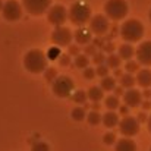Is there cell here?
Listing matches in <instances>:
<instances>
[{
	"mask_svg": "<svg viewBox=\"0 0 151 151\" xmlns=\"http://www.w3.org/2000/svg\"><path fill=\"white\" fill-rule=\"evenodd\" d=\"M141 100H142V94L138 90H135V88H131V90L125 91V94H123V101H125V104L128 107H137V106H139Z\"/></svg>",
	"mask_w": 151,
	"mask_h": 151,
	"instance_id": "obj_13",
	"label": "cell"
},
{
	"mask_svg": "<svg viewBox=\"0 0 151 151\" xmlns=\"http://www.w3.org/2000/svg\"><path fill=\"white\" fill-rule=\"evenodd\" d=\"M145 120H147V114L141 111V113L138 114V122H145Z\"/></svg>",
	"mask_w": 151,
	"mask_h": 151,
	"instance_id": "obj_39",
	"label": "cell"
},
{
	"mask_svg": "<svg viewBox=\"0 0 151 151\" xmlns=\"http://www.w3.org/2000/svg\"><path fill=\"white\" fill-rule=\"evenodd\" d=\"M138 63L144 66H151V41H144L135 51Z\"/></svg>",
	"mask_w": 151,
	"mask_h": 151,
	"instance_id": "obj_12",
	"label": "cell"
},
{
	"mask_svg": "<svg viewBox=\"0 0 151 151\" xmlns=\"http://www.w3.org/2000/svg\"><path fill=\"white\" fill-rule=\"evenodd\" d=\"M104 50L111 51V50H113V46H111V44H106V47H104Z\"/></svg>",
	"mask_w": 151,
	"mask_h": 151,
	"instance_id": "obj_42",
	"label": "cell"
},
{
	"mask_svg": "<svg viewBox=\"0 0 151 151\" xmlns=\"http://www.w3.org/2000/svg\"><path fill=\"white\" fill-rule=\"evenodd\" d=\"M87 96H88V99L91 101H94V103H97V101H100L103 99V90H101V87H91L90 90H88V93H87Z\"/></svg>",
	"mask_w": 151,
	"mask_h": 151,
	"instance_id": "obj_20",
	"label": "cell"
},
{
	"mask_svg": "<svg viewBox=\"0 0 151 151\" xmlns=\"http://www.w3.org/2000/svg\"><path fill=\"white\" fill-rule=\"evenodd\" d=\"M88 99V96H87V93H84V91H76V93H73V96H72V100L75 101V103H78V104H85V101Z\"/></svg>",
	"mask_w": 151,
	"mask_h": 151,
	"instance_id": "obj_27",
	"label": "cell"
},
{
	"mask_svg": "<svg viewBox=\"0 0 151 151\" xmlns=\"http://www.w3.org/2000/svg\"><path fill=\"white\" fill-rule=\"evenodd\" d=\"M116 76H122V72L120 70H116Z\"/></svg>",
	"mask_w": 151,
	"mask_h": 151,
	"instance_id": "obj_45",
	"label": "cell"
},
{
	"mask_svg": "<svg viewBox=\"0 0 151 151\" xmlns=\"http://www.w3.org/2000/svg\"><path fill=\"white\" fill-rule=\"evenodd\" d=\"M109 29V19L104 15H96L90 19V31L97 34V35H103L106 34Z\"/></svg>",
	"mask_w": 151,
	"mask_h": 151,
	"instance_id": "obj_11",
	"label": "cell"
},
{
	"mask_svg": "<svg viewBox=\"0 0 151 151\" xmlns=\"http://www.w3.org/2000/svg\"><path fill=\"white\" fill-rule=\"evenodd\" d=\"M1 13L4 16V19L7 21H18L22 16V6L16 1V0H9L3 4Z\"/></svg>",
	"mask_w": 151,
	"mask_h": 151,
	"instance_id": "obj_9",
	"label": "cell"
},
{
	"mask_svg": "<svg viewBox=\"0 0 151 151\" xmlns=\"http://www.w3.org/2000/svg\"><path fill=\"white\" fill-rule=\"evenodd\" d=\"M114 151H137V144L129 138H122L116 142Z\"/></svg>",
	"mask_w": 151,
	"mask_h": 151,
	"instance_id": "obj_16",
	"label": "cell"
},
{
	"mask_svg": "<svg viewBox=\"0 0 151 151\" xmlns=\"http://www.w3.org/2000/svg\"><path fill=\"white\" fill-rule=\"evenodd\" d=\"M87 120H88L90 125H99L101 120H103V116H101L99 111L91 110L90 113H87Z\"/></svg>",
	"mask_w": 151,
	"mask_h": 151,
	"instance_id": "obj_25",
	"label": "cell"
},
{
	"mask_svg": "<svg viewBox=\"0 0 151 151\" xmlns=\"http://www.w3.org/2000/svg\"><path fill=\"white\" fill-rule=\"evenodd\" d=\"M106 15L113 21H120L128 15V3L125 0H107L104 4Z\"/></svg>",
	"mask_w": 151,
	"mask_h": 151,
	"instance_id": "obj_4",
	"label": "cell"
},
{
	"mask_svg": "<svg viewBox=\"0 0 151 151\" xmlns=\"http://www.w3.org/2000/svg\"><path fill=\"white\" fill-rule=\"evenodd\" d=\"M104 104H106V107L110 110V111H113V110H116L119 106H120V103H119V99L116 97V96H109L106 100H104Z\"/></svg>",
	"mask_w": 151,
	"mask_h": 151,
	"instance_id": "obj_26",
	"label": "cell"
},
{
	"mask_svg": "<svg viewBox=\"0 0 151 151\" xmlns=\"http://www.w3.org/2000/svg\"><path fill=\"white\" fill-rule=\"evenodd\" d=\"M144 97H145V99H150L151 97V91L150 90H145V91H144Z\"/></svg>",
	"mask_w": 151,
	"mask_h": 151,
	"instance_id": "obj_41",
	"label": "cell"
},
{
	"mask_svg": "<svg viewBox=\"0 0 151 151\" xmlns=\"http://www.w3.org/2000/svg\"><path fill=\"white\" fill-rule=\"evenodd\" d=\"M137 82L139 87L142 88H148L151 87V70L150 69H142L138 72L137 75Z\"/></svg>",
	"mask_w": 151,
	"mask_h": 151,
	"instance_id": "obj_14",
	"label": "cell"
},
{
	"mask_svg": "<svg viewBox=\"0 0 151 151\" xmlns=\"http://www.w3.org/2000/svg\"><path fill=\"white\" fill-rule=\"evenodd\" d=\"M75 40H76L78 44H82V46L88 44V43L91 41V31L87 29V28H79V29H76V32H75Z\"/></svg>",
	"mask_w": 151,
	"mask_h": 151,
	"instance_id": "obj_15",
	"label": "cell"
},
{
	"mask_svg": "<svg viewBox=\"0 0 151 151\" xmlns=\"http://www.w3.org/2000/svg\"><path fill=\"white\" fill-rule=\"evenodd\" d=\"M142 109H151V101H148V100H145L144 103H142Z\"/></svg>",
	"mask_w": 151,
	"mask_h": 151,
	"instance_id": "obj_40",
	"label": "cell"
},
{
	"mask_svg": "<svg viewBox=\"0 0 151 151\" xmlns=\"http://www.w3.org/2000/svg\"><path fill=\"white\" fill-rule=\"evenodd\" d=\"M56 78H57V76H56V69H54V68H49V69L46 70V79L53 84V81H54Z\"/></svg>",
	"mask_w": 151,
	"mask_h": 151,
	"instance_id": "obj_33",
	"label": "cell"
},
{
	"mask_svg": "<svg viewBox=\"0 0 151 151\" xmlns=\"http://www.w3.org/2000/svg\"><path fill=\"white\" fill-rule=\"evenodd\" d=\"M51 41L53 44L62 47V46H69L72 41V32L66 27H56L54 31L51 32Z\"/></svg>",
	"mask_w": 151,
	"mask_h": 151,
	"instance_id": "obj_8",
	"label": "cell"
},
{
	"mask_svg": "<svg viewBox=\"0 0 151 151\" xmlns=\"http://www.w3.org/2000/svg\"><path fill=\"white\" fill-rule=\"evenodd\" d=\"M51 88H53V93H54L56 97H59V99H66V97H69L70 93L73 91V81H72L69 76H66V75H60V76H57V78L53 81Z\"/></svg>",
	"mask_w": 151,
	"mask_h": 151,
	"instance_id": "obj_5",
	"label": "cell"
},
{
	"mask_svg": "<svg viewBox=\"0 0 151 151\" xmlns=\"http://www.w3.org/2000/svg\"><path fill=\"white\" fill-rule=\"evenodd\" d=\"M69 54L78 56V54H79V49H78L76 46H69Z\"/></svg>",
	"mask_w": 151,
	"mask_h": 151,
	"instance_id": "obj_36",
	"label": "cell"
},
{
	"mask_svg": "<svg viewBox=\"0 0 151 151\" xmlns=\"http://www.w3.org/2000/svg\"><path fill=\"white\" fill-rule=\"evenodd\" d=\"M96 76V69H93V68H87V69H84V78H87V79H93Z\"/></svg>",
	"mask_w": 151,
	"mask_h": 151,
	"instance_id": "obj_34",
	"label": "cell"
},
{
	"mask_svg": "<svg viewBox=\"0 0 151 151\" xmlns=\"http://www.w3.org/2000/svg\"><path fill=\"white\" fill-rule=\"evenodd\" d=\"M150 151H151V148H150Z\"/></svg>",
	"mask_w": 151,
	"mask_h": 151,
	"instance_id": "obj_48",
	"label": "cell"
},
{
	"mask_svg": "<svg viewBox=\"0 0 151 151\" xmlns=\"http://www.w3.org/2000/svg\"><path fill=\"white\" fill-rule=\"evenodd\" d=\"M59 63H60L62 66H68V65L70 63V57H69V54H60Z\"/></svg>",
	"mask_w": 151,
	"mask_h": 151,
	"instance_id": "obj_35",
	"label": "cell"
},
{
	"mask_svg": "<svg viewBox=\"0 0 151 151\" xmlns=\"http://www.w3.org/2000/svg\"><path fill=\"white\" fill-rule=\"evenodd\" d=\"M116 88V79L113 76H104L101 78V90L103 91H111Z\"/></svg>",
	"mask_w": 151,
	"mask_h": 151,
	"instance_id": "obj_21",
	"label": "cell"
},
{
	"mask_svg": "<svg viewBox=\"0 0 151 151\" xmlns=\"http://www.w3.org/2000/svg\"><path fill=\"white\" fill-rule=\"evenodd\" d=\"M113 91H114V96H116V97H117V96H123V94H125V93H123V87H116Z\"/></svg>",
	"mask_w": 151,
	"mask_h": 151,
	"instance_id": "obj_37",
	"label": "cell"
},
{
	"mask_svg": "<svg viewBox=\"0 0 151 151\" xmlns=\"http://www.w3.org/2000/svg\"><path fill=\"white\" fill-rule=\"evenodd\" d=\"M103 141H104V144L111 145V144H114V142H116V135H114L113 132H107V134H104Z\"/></svg>",
	"mask_w": 151,
	"mask_h": 151,
	"instance_id": "obj_31",
	"label": "cell"
},
{
	"mask_svg": "<svg viewBox=\"0 0 151 151\" xmlns=\"http://www.w3.org/2000/svg\"><path fill=\"white\" fill-rule=\"evenodd\" d=\"M68 16H69L72 24L81 27V25H85L87 22H90V19H91V9L87 4L78 1V3H73L70 6V9L68 12Z\"/></svg>",
	"mask_w": 151,
	"mask_h": 151,
	"instance_id": "obj_3",
	"label": "cell"
},
{
	"mask_svg": "<svg viewBox=\"0 0 151 151\" xmlns=\"http://www.w3.org/2000/svg\"><path fill=\"white\" fill-rule=\"evenodd\" d=\"M135 82H137V78H134L132 73H125L120 76V87H123V88L131 90V88H134Z\"/></svg>",
	"mask_w": 151,
	"mask_h": 151,
	"instance_id": "obj_19",
	"label": "cell"
},
{
	"mask_svg": "<svg viewBox=\"0 0 151 151\" xmlns=\"http://www.w3.org/2000/svg\"><path fill=\"white\" fill-rule=\"evenodd\" d=\"M148 131L151 132V116L148 117Z\"/></svg>",
	"mask_w": 151,
	"mask_h": 151,
	"instance_id": "obj_44",
	"label": "cell"
},
{
	"mask_svg": "<svg viewBox=\"0 0 151 151\" xmlns=\"http://www.w3.org/2000/svg\"><path fill=\"white\" fill-rule=\"evenodd\" d=\"M150 21H151V10H150Z\"/></svg>",
	"mask_w": 151,
	"mask_h": 151,
	"instance_id": "obj_47",
	"label": "cell"
},
{
	"mask_svg": "<svg viewBox=\"0 0 151 151\" xmlns=\"http://www.w3.org/2000/svg\"><path fill=\"white\" fill-rule=\"evenodd\" d=\"M93 60H94V63H96L97 66H100V65H104V63H106V56H104L101 51H97V53L93 56Z\"/></svg>",
	"mask_w": 151,
	"mask_h": 151,
	"instance_id": "obj_30",
	"label": "cell"
},
{
	"mask_svg": "<svg viewBox=\"0 0 151 151\" xmlns=\"http://www.w3.org/2000/svg\"><path fill=\"white\" fill-rule=\"evenodd\" d=\"M103 123L106 128H114L119 123V116L114 111H107L106 114H103Z\"/></svg>",
	"mask_w": 151,
	"mask_h": 151,
	"instance_id": "obj_17",
	"label": "cell"
},
{
	"mask_svg": "<svg viewBox=\"0 0 151 151\" xmlns=\"http://www.w3.org/2000/svg\"><path fill=\"white\" fill-rule=\"evenodd\" d=\"M125 69L128 70V73H134V72H139V63L135 62V60H129L126 62V66Z\"/></svg>",
	"mask_w": 151,
	"mask_h": 151,
	"instance_id": "obj_28",
	"label": "cell"
},
{
	"mask_svg": "<svg viewBox=\"0 0 151 151\" xmlns=\"http://www.w3.org/2000/svg\"><path fill=\"white\" fill-rule=\"evenodd\" d=\"M85 53H87V54H93V56H94V54L97 53V51H96V46H88V47H87V50H85Z\"/></svg>",
	"mask_w": 151,
	"mask_h": 151,
	"instance_id": "obj_38",
	"label": "cell"
},
{
	"mask_svg": "<svg viewBox=\"0 0 151 151\" xmlns=\"http://www.w3.org/2000/svg\"><path fill=\"white\" fill-rule=\"evenodd\" d=\"M31 151H50V147H49V144H46L43 141H37L32 144Z\"/></svg>",
	"mask_w": 151,
	"mask_h": 151,
	"instance_id": "obj_29",
	"label": "cell"
},
{
	"mask_svg": "<svg viewBox=\"0 0 151 151\" xmlns=\"http://www.w3.org/2000/svg\"><path fill=\"white\" fill-rule=\"evenodd\" d=\"M24 66L31 73H41L47 69V57L38 49L29 50L24 57Z\"/></svg>",
	"mask_w": 151,
	"mask_h": 151,
	"instance_id": "obj_1",
	"label": "cell"
},
{
	"mask_svg": "<svg viewBox=\"0 0 151 151\" xmlns=\"http://www.w3.org/2000/svg\"><path fill=\"white\" fill-rule=\"evenodd\" d=\"M96 73H97V75H100L101 78H104V76H109V68H107V65L104 63V65L97 66V69H96Z\"/></svg>",
	"mask_w": 151,
	"mask_h": 151,
	"instance_id": "obj_32",
	"label": "cell"
},
{
	"mask_svg": "<svg viewBox=\"0 0 151 151\" xmlns=\"http://www.w3.org/2000/svg\"><path fill=\"white\" fill-rule=\"evenodd\" d=\"M134 54H135V50H134V47L131 44H122L119 47V57L123 59V60H128L129 62L134 57Z\"/></svg>",
	"mask_w": 151,
	"mask_h": 151,
	"instance_id": "obj_18",
	"label": "cell"
},
{
	"mask_svg": "<svg viewBox=\"0 0 151 151\" xmlns=\"http://www.w3.org/2000/svg\"><path fill=\"white\" fill-rule=\"evenodd\" d=\"M120 60H122V59H120L119 56H116V54H109V56L106 57V65H107L109 69H116V68H119Z\"/></svg>",
	"mask_w": 151,
	"mask_h": 151,
	"instance_id": "obj_22",
	"label": "cell"
},
{
	"mask_svg": "<svg viewBox=\"0 0 151 151\" xmlns=\"http://www.w3.org/2000/svg\"><path fill=\"white\" fill-rule=\"evenodd\" d=\"M120 35L128 43L139 41L144 35V27L138 19H128L120 27Z\"/></svg>",
	"mask_w": 151,
	"mask_h": 151,
	"instance_id": "obj_2",
	"label": "cell"
},
{
	"mask_svg": "<svg viewBox=\"0 0 151 151\" xmlns=\"http://www.w3.org/2000/svg\"><path fill=\"white\" fill-rule=\"evenodd\" d=\"M90 65V59L87 54H78L76 59H75V66L79 68V69H87Z\"/></svg>",
	"mask_w": 151,
	"mask_h": 151,
	"instance_id": "obj_24",
	"label": "cell"
},
{
	"mask_svg": "<svg viewBox=\"0 0 151 151\" xmlns=\"http://www.w3.org/2000/svg\"><path fill=\"white\" fill-rule=\"evenodd\" d=\"M68 18H69L68 10L60 4H56L49 9V22L53 24L54 27H63V24L66 22Z\"/></svg>",
	"mask_w": 151,
	"mask_h": 151,
	"instance_id": "obj_10",
	"label": "cell"
},
{
	"mask_svg": "<svg viewBox=\"0 0 151 151\" xmlns=\"http://www.w3.org/2000/svg\"><path fill=\"white\" fill-rule=\"evenodd\" d=\"M25 10L34 16L43 15L51 4V0H22Z\"/></svg>",
	"mask_w": 151,
	"mask_h": 151,
	"instance_id": "obj_6",
	"label": "cell"
},
{
	"mask_svg": "<svg viewBox=\"0 0 151 151\" xmlns=\"http://www.w3.org/2000/svg\"><path fill=\"white\" fill-rule=\"evenodd\" d=\"M70 116H72L73 120L81 122V120H84V119L87 117V111H85L84 107H75V109L70 111Z\"/></svg>",
	"mask_w": 151,
	"mask_h": 151,
	"instance_id": "obj_23",
	"label": "cell"
},
{
	"mask_svg": "<svg viewBox=\"0 0 151 151\" xmlns=\"http://www.w3.org/2000/svg\"><path fill=\"white\" fill-rule=\"evenodd\" d=\"M120 111H122L123 114H126V111H128V106H126V107H120Z\"/></svg>",
	"mask_w": 151,
	"mask_h": 151,
	"instance_id": "obj_43",
	"label": "cell"
},
{
	"mask_svg": "<svg viewBox=\"0 0 151 151\" xmlns=\"http://www.w3.org/2000/svg\"><path fill=\"white\" fill-rule=\"evenodd\" d=\"M119 131L122 135H125L126 138L134 137L139 132V122L138 119L132 117V116H126L119 122Z\"/></svg>",
	"mask_w": 151,
	"mask_h": 151,
	"instance_id": "obj_7",
	"label": "cell"
},
{
	"mask_svg": "<svg viewBox=\"0 0 151 151\" xmlns=\"http://www.w3.org/2000/svg\"><path fill=\"white\" fill-rule=\"evenodd\" d=\"M1 9H3V3H1V0H0V12H1Z\"/></svg>",
	"mask_w": 151,
	"mask_h": 151,
	"instance_id": "obj_46",
	"label": "cell"
}]
</instances>
